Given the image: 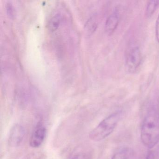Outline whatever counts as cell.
<instances>
[{
  "mask_svg": "<svg viewBox=\"0 0 159 159\" xmlns=\"http://www.w3.org/2000/svg\"><path fill=\"white\" fill-rule=\"evenodd\" d=\"M140 138L148 148H152L159 142V114L154 107L149 109L143 120Z\"/></svg>",
  "mask_w": 159,
  "mask_h": 159,
  "instance_id": "6da1fadb",
  "label": "cell"
},
{
  "mask_svg": "<svg viewBox=\"0 0 159 159\" xmlns=\"http://www.w3.org/2000/svg\"><path fill=\"white\" fill-rule=\"evenodd\" d=\"M121 114V111H117L104 119L90 132V139L93 141H98L107 137L116 128L120 120Z\"/></svg>",
  "mask_w": 159,
  "mask_h": 159,
  "instance_id": "7a4b0ae2",
  "label": "cell"
},
{
  "mask_svg": "<svg viewBox=\"0 0 159 159\" xmlns=\"http://www.w3.org/2000/svg\"><path fill=\"white\" fill-rule=\"evenodd\" d=\"M142 61V54L139 47L133 46L129 48L125 56V64L128 70L132 73L136 71Z\"/></svg>",
  "mask_w": 159,
  "mask_h": 159,
  "instance_id": "3957f363",
  "label": "cell"
},
{
  "mask_svg": "<svg viewBox=\"0 0 159 159\" xmlns=\"http://www.w3.org/2000/svg\"><path fill=\"white\" fill-rule=\"evenodd\" d=\"M25 135V130L21 125H15L11 129L9 144L11 147H17L20 145Z\"/></svg>",
  "mask_w": 159,
  "mask_h": 159,
  "instance_id": "277c9868",
  "label": "cell"
},
{
  "mask_svg": "<svg viewBox=\"0 0 159 159\" xmlns=\"http://www.w3.org/2000/svg\"><path fill=\"white\" fill-rule=\"evenodd\" d=\"M46 129L42 124H39L32 133L30 140V147L33 148L39 147L44 141L46 136Z\"/></svg>",
  "mask_w": 159,
  "mask_h": 159,
  "instance_id": "5b68a950",
  "label": "cell"
},
{
  "mask_svg": "<svg viewBox=\"0 0 159 159\" xmlns=\"http://www.w3.org/2000/svg\"><path fill=\"white\" fill-rule=\"evenodd\" d=\"M120 14L119 8H115L108 16L105 24V31L109 35L113 34L119 25Z\"/></svg>",
  "mask_w": 159,
  "mask_h": 159,
  "instance_id": "8992f818",
  "label": "cell"
},
{
  "mask_svg": "<svg viewBox=\"0 0 159 159\" xmlns=\"http://www.w3.org/2000/svg\"><path fill=\"white\" fill-rule=\"evenodd\" d=\"M98 25L97 17L94 15L90 17L84 26V30L88 35L93 34L96 30Z\"/></svg>",
  "mask_w": 159,
  "mask_h": 159,
  "instance_id": "52a82bcc",
  "label": "cell"
},
{
  "mask_svg": "<svg viewBox=\"0 0 159 159\" xmlns=\"http://www.w3.org/2000/svg\"><path fill=\"white\" fill-rule=\"evenodd\" d=\"M159 6V1L152 0L148 2L146 9V15L148 18H150L155 12Z\"/></svg>",
  "mask_w": 159,
  "mask_h": 159,
  "instance_id": "ba28073f",
  "label": "cell"
},
{
  "mask_svg": "<svg viewBox=\"0 0 159 159\" xmlns=\"http://www.w3.org/2000/svg\"><path fill=\"white\" fill-rule=\"evenodd\" d=\"M131 151L128 148H124L113 155L111 159H130Z\"/></svg>",
  "mask_w": 159,
  "mask_h": 159,
  "instance_id": "9c48e42d",
  "label": "cell"
},
{
  "mask_svg": "<svg viewBox=\"0 0 159 159\" xmlns=\"http://www.w3.org/2000/svg\"><path fill=\"white\" fill-rule=\"evenodd\" d=\"M61 20V16L59 14L55 15L52 16L49 22V29L52 31H56L59 28Z\"/></svg>",
  "mask_w": 159,
  "mask_h": 159,
  "instance_id": "30bf717a",
  "label": "cell"
},
{
  "mask_svg": "<svg viewBox=\"0 0 159 159\" xmlns=\"http://www.w3.org/2000/svg\"><path fill=\"white\" fill-rule=\"evenodd\" d=\"M145 159H159V146L150 151Z\"/></svg>",
  "mask_w": 159,
  "mask_h": 159,
  "instance_id": "8fae6325",
  "label": "cell"
},
{
  "mask_svg": "<svg viewBox=\"0 0 159 159\" xmlns=\"http://www.w3.org/2000/svg\"><path fill=\"white\" fill-rule=\"evenodd\" d=\"M6 11H7V14L11 17H12L13 16V9L12 5L11 3H8L6 4Z\"/></svg>",
  "mask_w": 159,
  "mask_h": 159,
  "instance_id": "7c38bea8",
  "label": "cell"
},
{
  "mask_svg": "<svg viewBox=\"0 0 159 159\" xmlns=\"http://www.w3.org/2000/svg\"><path fill=\"white\" fill-rule=\"evenodd\" d=\"M155 35L157 42L159 43V14L157 17L155 25Z\"/></svg>",
  "mask_w": 159,
  "mask_h": 159,
  "instance_id": "4fadbf2b",
  "label": "cell"
},
{
  "mask_svg": "<svg viewBox=\"0 0 159 159\" xmlns=\"http://www.w3.org/2000/svg\"><path fill=\"white\" fill-rule=\"evenodd\" d=\"M88 157L86 154H79L75 155L71 159H88Z\"/></svg>",
  "mask_w": 159,
  "mask_h": 159,
  "instance_id": "5bb4252c",
  "label": "cell"
}]
</instances>
